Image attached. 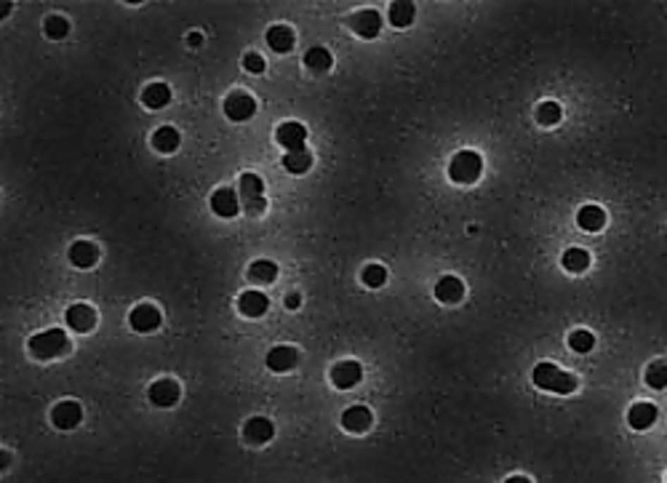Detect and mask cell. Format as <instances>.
Segmentation results:
<instances>
[{
    "label": "cell",
    "instance_id": "1",
    "mask_svg": "<svg viewBox=\"0 0 667 483\" xmlns=\"http://www.w3.org/2000/svg\"><path fill=\"white\" fill-rule=\"evenodd\" d=\"M534 384L542 387V390H550V393L568 395L577 390V377L563 369H558L555 363H540L534 369Z\"/></svg>",
    "mask_w": 667,
    "mask_h": 483
},
{
    "label": "cell",
    "instance_id": "2",
    "mask_svg": "<svg viewBox=\"0 0 667 483\" xmlns=\"http://www.w3.org/2000/svg\"><path fill=\"white\" fill-rule=\"evenodd\" d=\"M70 350V337L64 334L62 329H49L40 331L30 339V353L40 360H51V358H59Z\"/></svg>",
    "mask_w": 667,
    "mask_h": 483
},
{
    "label": "cell",
    "instance_id": "3",
    "mask_svg": "<svg viewBox=\"0 0 667 483\" xmlns=\"http://www.w3.org/2000/svg\"><path fill=\"white\" fill-rule=\"evenodd\" d=\"M240 206H243V211L249 216H259L265 214L267 208V201H265V182H262V177H256V174H243L240 177Z\"/></svg>",
    "mask_w": 667,
    "mask_h": 483
},
{
    "label": "cell",
    "instance_id": "4",
    "mask_svg": "<svg viewBox=\"0 0 667 483\" xmlns=\"http://www.w3.org/2000/svg\"><path fill=\"white\" fill-rule=\"evenodd\" d=\"M480 171H483V158H480L478 153H473V150L456 153L451 158V163H449V177H451L454 182H459V184L475 182V179L480 177Z\"/></svg>",
    "mask_w": 667,
    "mask_h": 483
},
{
    "label": "cell",
    "instance_id": "5",
    "mask_svg": "<svg viewBox=\"0 0 667 483\" xmlns=\"http://www.w3.org/2000/svg\"><path fill=\"white\" fill-rule=\"evenodd\" d=\"M347 25H350V30H353L355 35L371 40V38H377L379 30H382V16H379L374 8H363V11H355L353 16L347 19Z\"/></svg>",
    "mask_w": 667,
    "mask_h": 483
},
{
    "label": "cell",
    "instance_id": "6",
    "mask_svg": "<svg viewBox=\"0 0 667 483\" xmlns=\"http://www.w3.org/2000/svg\"><path fill=\"white\" fill-rule=\"evenodd\" d=\"M256 113V102H254L251 94L246 91H232L225 99V115L230 120H249L251 115Z\"/></svg>",
    "mask_w": 667,
    "mask_h": 483
},
{
    "label": "cell",
    "instance_id": "7",
    "mask_svg": "<svg viewBox=\"0 0 667 483\" xmlns=\"http://www.w3.org/2000/svg\"><path fill=\"white\" fill-rule=\"evenodd\" d=\"M361 380H363V369H361L358 360H339V363L331 369V382H334V387H339V390H353Z\"/></svg>",
    "mask_w": 667,
    "mask_h": 483
},
{
    "label": "cell",
    "instance_id": "8",
    "mask_svg": "<svg viewBox=\"0 0 667 483\" xmlns=\"http://www.w3.org/2000/svg\"><path fill=\"white\" fill-rule=\"evenodd\" d=\"M304 139H307V131H304V126L297 123V120H286V123H280L275 131V142L280 147H286L289 153L304 150Z\"/></svg>",
    "mask_w": 667,
    "mask_h": 483
},
{
    "label": "cell",
    "instance_id": "9",
    "mask_svg": "<svg viewBox=\"0 0 667 483\" xmlns=\"http://www.w3.org/2000/svg\"><path fill=\"white\" fill-rule=\"evenodd\" d=\"M80 420H83V408L77 406L75 401H62V403H56L54 411H51V422H54L59 430H73V427L80 425Z\"/></svg>",
    "mask_w": 667,
    "mask_h": 483
},
{
    "label": "cell",
    "instance_id": "10",
    "mask_svg": "<svg viewBox=\"0 0 667 483\" xmlns=\"http://www.w3.org/2000/svg\"><path fill=\"white\" fill-rule=\"evenodd\" d=\"M211 211L222 219H232L238 216L240 211V201H238V192L230 190V187H219V190L211 195Z\"/></svg>",
    "mask_w": 667,
    "mask_h": 483
},
{
    "label": "cell",
    "instance_id": "11",
    "mask_svg": "<svg viewBox=\"0 0 667 483\" xmlns=\"http://www.w3.org/2000/svg\"><path fill=\"white\" fill-rule=\"evenodd\" d=\"M297 363H299V353H297V347H289V344H278L267 353V369L278 371V374L291 371Z\"/></svg>",
    "mask_w": 667,
    "mask_h": 483
},
{
    "label": "cell",
    "instance_id": "12",
    "mask_svg": "<svg viewBox=\"0 0 667 483\" xmlns=\"http://www.w3.org/2000/svg\"><path fill=\"white\" fill-rule=\"evenodd\" d=\"M147 398H150L155 406H161V408L174 406V403L179 401V384L174 380H158L155 384H150Z\"/></svg>",
    "mask_w": 667,
    "mask_h": 483
},
{
    "label": "cell",
    "instance_id": "13",
    "mask_svg": "<svg viewBox=\"0 0 667 483\" xmlns=\"http://www.w3.org/2000/svg\"><path fill=\"white\" fill-rule=\"evenodd\" d=\"M128 320H131V326L137 331H155L158 326H161V310L155 305H137L134 310H131V315H128Z\"/></svg>",
    "mask_w": 667,
    "mask_h": 483
},
{
    "label": "cell",
    "instance_id": "14",
    "mask_svg": "<svg viewBox=\"0 0 667 483\" xmlns=\"http://www.w3.org/2000/svg\"><path fill=\"white\" fill-rule=\"evenodd\" d=\"M462 296H465V283L456 275H443L435 283V299L443 305H456V302H462Z\"/></svg>",
    "mask_w": 667,
    "mask_h": 483
},
{
    "label": "cell",
    "instance_id": "15",
    "mask_svg": "<svg viewBox=\"0 0 667 483\" xmlns=\"http://www.w3.org/2000/svg\"><path fill=\"white\" fill-rule=\"evenodd\" d=\"M67 323H70V329L75 331H91L94 329V323H96V310L91 305H83V302H77V305H70V310H67Z\"/></svg>",
    "mask_w": 667,
    "mask_h": 483
},
{
    "label": "cell",
    "instance_id": "16",
    "mask_svg": "<svg viewBox=\"0 0 667 483\" xmlns=\"http://www.w3.org/2000/svg\"><path fill=\"white\" fill-rule=\"evenodd\" d=\"M270 307V299H267L262 291H243L238 299V310L246 315V318H262Z\"/></svg>",
    "mask_w": 667,
    "mask_h": 483
},
{
    "label": "cell",
    "instance_id": "17",
    "mask_svg": "<svg viewBox=\"0 0 667 483\" xmlns=\"http://www.w3.org/2000/svg\"><path fill=\"white\" fill-rule=\"evenodd\" d=\"M243 435H246V441L249 444H267V441H273V435H275V427H273V422L265 420V417H251V420L246 422V427H243Z\"/></svg>",
    "mask_w": 667,
    "mask_h": 483
},
{
    "label": "cell",
    "instance_id": "18",
    "mask_svg": "<svg viewBox=\"0 0 667 483\" xmlns=\"http://www.w3.org/2000/svg\"><path fill=\"white\" fill-rule=\"evenodd\" d=\"M656 417H659V411L654 403H635L628 411V422L632 430H649L656 422Z\"/></svg>",
    "mask_w": 667,
    "mask_h": 483
},
{
    "label": "cell",
    "instance_id": "19",
    "mask_svg": "<svg viewBox=\"0 0 667 483\" xmlns=\"http://www.w3.org/2000/svg\"><path fill=\"white\" fill-rule=\"evenodd\" d=\"M371 422H374V417L366 406H350L342 414V427L350 432H366L371 427Z\"/></svg>",
    "mask_w": 667,
    "mask_h": 483
},
{
    "label": "cell",
    "instance_id": "20",
    "mask_svg": "<svg viewBox=\"0 0 667 483\" xmlns=\"http://www.w3.org/2000/svg\"><path fill=\"white\" fill-rule=\"evenodd\" d=\"M294 40H297V35H294V30L286 25H273L267 30V46L275 54L291 51V49H294Z\"/></svg>",
    "mask_w": 667,
    "mask_h": 483
},
{
    "label": "cell",
    "instance_id": "21",
    "mask_svg": "<svg viewBox=\"0 0 667 483\" xmlns=\"http://www.w3.org/2000/svg\"><path fill=\"white\" fill-rule=\"evenodd\" d=\"M96 259H99V249L91 241H75L70 246V262L75 268H91L96 265Z\"/></svg>",
    "mask_w": 667,
    "mask_h": 483
},
{
    "label": "cell",
    "instance_id": "22",
    "mask_svg": "<svg viewBox=\"0 0 667 483\" xmlns=\"http://www.w3.org/2000/svg\"><path fill=\"white\" fill-rule=\"evenodd\" d=\"M577 225L585 232H598V230H604L606 225V214L601 206H582L577 214Z\"/></svg>",
    "mask_w": 667,
    "mask_h": 483
},
{
    "label": "cell",
    "instance_id": "23",
    "mask_svg": "<svg viewBox=\"0 0 667 483\" xmlns=\"http://www.w3.org/2000/svg\"><path fill=\"white\" fill-rule=\"evenodd\" d=\"M142 102L147 104L150 110H161L171 102V89L166 83H150L147 89L142 91Z\"/></svg>",
    "mask_w": 667,
    "mask_h": 483
},
{
    "label": "cell",
    "instance_id": "24",
    "mask_svg": "<svg viewBox=\"0 0 667 483\" xmlns=\"http://www.w3.org/2000/svg\"><path fill=\"white\" fill-rule=\"evenodd\" d=\"M249 278H251L254 283H262V286L275 283L278 265L273 259H256V262H251V268H249Z\"/></svg>",
    "mask_w": 667,
    "mask_h": 483
},
{
    "label": "cell",
    "instance_id": "25",
    "mask_svg": "<svg viewBox=\"0 0 667 483\" xmlns=\"http://www.w3.org/2000/svg\"><path fill=\"white\" fill-rule=\"evenodd\" d=\"M152 147L158 150V153H174L179 147V131L177 128H171V126H163V128H158L155 134H152Z\"/></svg>",
    "mask_w": 667,
    "mask_h": 483
},
{
    "label": "cell",
    "instance_id": "26",
    "mask_svg": "<svg viewBox=\"0 0 667 483\" xmlns=\"http://www.w3.org/2000/svg\"><path fill=\"white\" fill-rule=\"evenodd\" d=\"M310 165H313V155H310L307 147H304V150L286 153V158H283V168H286L289 174H307Z\"/></svg>",
    "mask_w": 667,
    "mask_h": 483
},
{
    "label": "cell",
    "instance_id": "27",
    "mask_svg": "<svg viewBox=\"0 0 667 483\" xmlns=\"http://www.w3.org/2000/svg\"><path fill=\"white\" fill-rule=\"evenodd\" d=\"M416 16V6L409 0H395L390 6V25L395 27H409Z\"/></svg>",
    "mask_w": 667,
    "mask_h": 483
},
{
    "label": "cell",
    "instance_id": "28",
    "mask_svg": "<svg viewBox=\"0 0 667 483\" xmlns=\"http://www.w3.org/2000/svg\"><path fill=\"white\" fill-rule=\"evenodd\" d=\"M304 64H307V70H313V73H326L328 67L334 64V56H331L323 46H315V49H310V51L304 54Z\"/></svg>",
    "mask_w": 667,
    "mask_h": 483
},
{
    "label": "cell",
    "instance_id": "29",
    "mask_svg": "<svg viewBox=\"0 0 667 483\" xmlns=\"http://www.w3.org/2000/svg\"><path fill=\"white\" fill-rule=\"evenodd\" d=\"M563 268L568 272H585L590 268V254L585 249H566L563 251Z\"/></svg>",
    "mask_w": 667,
    "mask_h": 483
},
{
    "label": "cell",
    "instance_id": "30",
    "mask_svg": "<svg viewBox=\"0 0 667 483\" xmlns=\"http://www.w3.org/2000/svg\"><path fill=\"white\" fill-rule=\"evenodd\" d=\"M568 347L574 350V353H590L592 347H595V337H592L590 331L587 329H577V331H571L568 334Z\"/></svg>",
    "mask_w": 667,
    "mask_h": 483
},
{
    "label": "cell",
    "instance_id": "31",
    "mask_svg": "<svg viewBox=\"0 0 667 483\" xmlns=\"http://www.w3.org/2000/svg\"><path fill=\"white\" fill-rule=\"evenodd\" d=\"M561 104L558 102H542L540 107H537V120H540L542 126H555L558 120H561Z\"/></svg>",
    "mask_w": 667,
    "mask_h": 483
},
{
    "label": "cell",
    "instance_id": "32",
    "mask_svg": "<svg viewBox=\"0 0 667 483\" xmlns=\"http://www.w3.org/2000/svg\"><path fill=\"white\" fill-rule=\"evenodd\" d=\"M646 384L654 390H665L667 387V363H652L646 369Z\"/></svg>",
    "mask_w": 667,
    "mask_h": 483
},
{
    "label": "cell",
    "instance_id": "33",
    "mask_svg": "<svg viewBox=\"0 0 667 483\" xmlns=\"http://www.w3.org/2000/svg\"><path fill=\"white\" fill-rule=\"evenodd\" d=\"M361 278H363L366 286L379 289V286H385V283H387V270L382 268V265H366L363 272H361Z\"/></svg>",
    "mask_w": 667,
    "mask_h": 483
},
{
    "label": "cell",
    "instance_id": "34",
    "mask_svg": "<svg viewBox=\"0 0 667 483\" xmlns=\"http://www.w3.org/2000/svg\"><path fill=\"white\" fill-rule=\"evenodd\" d=\"M67 32H70V22H67L64 16L54 13V16L46 19V35H49L51 40H62Z\"/></svg>",
    "mask_w": 667,
    "mask_h": 483
},
{
    "label": "cell",
    "instance_id": "35",
    "mask_svg": "<svg viewBox=\"0 0 667 483\" xmlns=\"http://www.w3.org/2000/svg\"><path fill=\"white\" fill-rule=\"evenodd\" d=\"M243 67H246L249 73H254V75H256V73H262V70H265V59H262L259 54L251 51V54H246V56H243Z\"/></svg>",
    "mask_w": 667,
    "mask_h": 483
},
{
    "label": "cell",
    "instance_id": "36",
    "mask_svg": "<svg viewBox=\"0 0 667 483\" xmlns=\"http://www.w3.org/2000/svg\"><path fill=\"white\" fill-rule=\"evenodd\" d=\"M299 305H302V296H299V294H289V296H286V307H289V310H297Z\"/></svg>",
    "mask_w": 667,
    "mask_h": 483
},
{
    "label": "cell",
    "instance_id": "37",
    "mask_svg": "<svg viewBox=\"0 0 667 483\" xmlns=\"http://www.w3.org/2000/svg\"><path fill=\"white\" fill-rule=\"evenodd\" d=\"M504 483H531V481L526 478V475H513V478H507Z\"/></svg>",
    "mask_w": 667,
    "mask_h": 483
},
{
    "label": "cell",
    "instance_id": "38",
    "mask_svg": "<svg viewBox=\"0 0 667 483\" xmlns=\"http://www.w3.org/2000/svg\"><path fill=\"white\" fill-rule=\"evenodd\" d=\"M201 43H203V38L198 35V32H192V35H189V46H201Z\"/></svg>",
    "mask_w": 667,
    "mask_h": 483
}]
</instances>
